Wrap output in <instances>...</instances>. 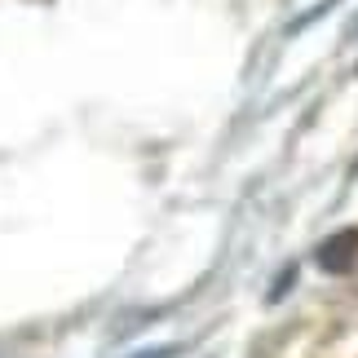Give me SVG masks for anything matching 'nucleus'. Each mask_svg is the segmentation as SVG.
<instances>
[{
  "instance_id": "f257e3e1",
  "label": "nucleus",
  "mask_w": 358,
  "mask_h": 358,
  "mask_svg": "<svg viewBox=\"0 0 358 358\" xmlns=\"http://www.w3.org/2000/svg\"><path fill=\"white\" fill-rule=\"evenodd\" d=\"M354 257H358V230H345V235H332L323 248H319V266L327 274H345L354 266Z\"/></svg>"
}]
</instances>
